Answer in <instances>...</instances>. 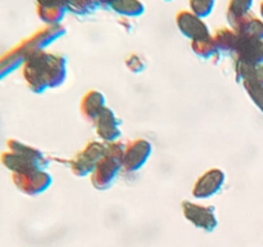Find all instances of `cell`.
Returning <instances> with one entry per match:
<instances>
[{"instance_id": "3", "label": "cell", "mask_w": 263, "mask_h": 247, "mask_svg": "<svg viewBox=\"0 0 263 247\" xmlns=\"http://www.w3.org/2000/svg\"><path fill=\"white\" fill-rule=\"evenodd\" d=\"M125 144L120 142L105 143V151L92 174L90 175L91 185L98 190H107L117 179L118 172L122 169V157Z\"/></svg>"}, {"instance_id": "15", "label": "cell", "mask_w": 263, "mask_h": 247, "mask_svg": "<svg viewBox=\"0 0 263 247\" xmlns=\"http://www.w3.org/2000/svg\"><path fill=\"white\" fill-rule=\"evenodd\" d=\"M105 107V97L99 90H89L80 102V112L82 117L91 123Z\"/></svg>"}, {"instance_id": "17", "label": "cell", "mask_w": 263, "mask_h": 247, "mask_svg": "<svg viewBox=\"0 0 263 247\" xmlns=\"http://www.w3.org/2000/svg\"><path fill=\"white\" fill-rule=\"evenodd\" d=\"M116 14L125 18L140 17L145 12V5L141 0H116L109 7Z\"/></svg>"}, {"instance_id": "18", "label": "cell", "mask_w": 263, "mask_h": 247, "mask_svg": "<svg viewBox=\"0 0 263 247\" xmlns=\"http://www.w3.org/2000/svg\"><path fill=\"white\" fill-rule=\"evenodd\" d=\"M216 44L218 46V50L226 54H234L235 46L238 44L239 36L231 27H220L212 33Z\"/></svg>"}, {"instance_id": "6", "label": "cell", "mask_w": 263, "mask_h": 247, "mask_svg": "<svg viewBox=\"0 0 263 247\" xmlns=\"http://www.w3.org/2000/svg\"><path fill=\"white\" fill-rule=\"evenodd\" d=\"M181 207L185 219L192 223L195 228L207 232V233H211L217 228V216H216L215 207L212 206L184 201L181 203Z\"/></svg>"}, {"instance_id": "16", "label": "cell", "mask_w": 263, "mask_h": 247, "mask_svg": "<svg viewBox=\"0 0 263 247\" xmlns=\"http://www.w3.org/2000/svg\"><path fill=\"white\" fill-rule=\"evenodd\" d=\"M67 12V7L61 4H36V14L44 26L62 25Z\"/></svg>"}, {"instance_id": "19", "label": "cell", "mask_w": 263, "mask_h": 247, "mask_svg": "<svg viewBox=\"0 0 263 247\" xmlns=\"http://www.w3.org/2000/svg\"><path fill=\"white\" fill-rule=\"evenodd\" d=\"M190 48L195 56L202 59H211L220 53L212 33L210 36H205V38L190 41Z\"/></svg>"}, {"instance_id": "20", "label": "cell", "mask_w": 263, "mask_h": 247, "mask_svg": "<svg viewBox=\"0 0 263 247\" xmlns=\"http://www.w3.org/2000/svg\"><path fill=\"white\" fill-rule=\"evenodd\" d=\"M235 75L238 81H253L263 86V64L253 66L235 62Z\"/></svg>"}, {"instance_id": "23", "label": "cell", "mask_w": 263, "mask_h": 247, "mask_svg": "<svg viewBox=\"0 0 263 247\" xmlns=\"http://www.w3.org/2000/svg\"><path fill=\"white\" fill-rule=\"evenodd\" d=\"M244 90L247 92L248 97L254 103L257 108L263 113V86L253 81H243Z\"/></svg>"}, {"instance_id": "5", "label": "cell", "mask_w": 263, "mask_h": 247, "mask_svg": "<svg viewBox=\"0 0 263 247\" xmlns=\"http://www.w3.org/2000/svg\"><path fill=\"white\" fill-rule=\"evenodd\" d=\"M12 182L21 193L35 197L48 190L53 179L46 170H31L20 174H12Z\"/></svg>"}, {"instance_id": "1", "label": "cell", "mask_w": 263, "mask_h": 247, "mask_svg": "<svg viewBox=\"0 0 263 247\" xmlns=\"http://www.w3.org/2000/svg\"><path fill=\"white\" fill-rule=\"evenodd\" d=\"M20 71L28 89L35 94H41L66 81L67 61L61 54L46 49L35 50L26 57Z\"/></svg>"}, {"instance_id": "7", "label": "cell", "mask_w": 263, "mask_h": 247, "mask_svg": "<svg viewBox=\"0 0 263 247\" xmlns=\"http://www.w3.org/2000/svg\"><path fill=\"white\" fill-rule=\"evenodd\" d=\"M226 175L221 169L213 167L203 172L194 183L192 195L198 200H208L217 195L225 184Z\"/></svg>"}, {"instance_id": "2", "label": "cell", "mask_w": 263, "mask_h": 247, "mask_svg": "<svg viewBox=\"0 0 263 247\" xmlns=\"http://www.w3.org/2000/svg\"><path fill=\"white\" fill-rule=\"evenodd\" d=\"M0 162L12 174L46 170L49 162L43 152L18 139H8L7 148L0 154Z\"/></svg>"}, {"instance_id": "12", "label": "cell", "mask_w": 263, "mask_h": 247, "mask_svg": "<svg viewBox=\"0 0 263 247\" xmlns=\"http://www.w3.org/2000/svg\"><path fill=\"white\" fill-rule=\"evenodd\" d=\"M233 56L235 62L253 64V66L263 64V40L239 36Z\"/></svg>"}, {"instance_id": "22", "label": "cell", "mask_w": 263, "mask_h": 247, "mask_svg": "<svg viewBox=\"0 0 263 247\" xmlns=\"http://www.w3.org/2000/svg\"><path fill=\"white\" fill-rule=\"evenodd\" d=\"M252 5H253V0H229L228 12H226L228 22L251 13Z\"/></svg>"}, {"instance_id": "4", "label": "cell", "mask_w": 263, "mask_h": 247, "mask_svg": "<svg viewBox=\"0 0 263 247\" xmlns=\"http://www.w3.org/2000/svg\"><path fill=\"white\" fill-rule=\"evenodd\" d=\"M105 151V143L103 142H89L81 151L74 154L69 161V169L77 178H85L92 174L98 162Z\"/></svg>"}, {"instance_id": "8", "label": "cell", "mask_w": 263, "mask_h": 247, "mask_svg": "<svg viewBox=\"0 0 263 247\" xmlns=\"http://www.w3.org/2000/svg\"><path fill=\"white\" fill-rule=\"evenodd\" d=\"M152 154V144L146 139H135L125 146L122 169L127 172L140 170L148 162Z\"/></svg>"}, {"instance_id": "24", "label": "cell", "mask_w": 263, "mask_h": 247, "mask_svg": "<svg viewBox=\"0 0 263 247\" xmlns=\"http://www.w3.org/2000/svg\"><path fill=\"white\" fill-rule=\"evenodd\" d=\"M216 0H189V10L202 18H207L213 12Z\"/></svg>"}, {"instance_id": "26", "label": "cell", "mask_w": 263, "mask_h": 247, "mask_svg": "<svg viewBox=\"0 0 263 247\" xmlns=\"http://www.w3.org/2000/svg\"><path fill=\"white\" fill-rule=\"evenodd\" d=\"M98 2H99L100 7H103V8H109L110 5H112L113 3L116 2V0H98Z\"/></svg>"}, {"instance_id": "21", "label": "cell", "mask_w": 263, "mask_h": 247, "mask_svg": "<svg viewBox=\"0 0 263 247\" xmlns=\"http://www.w3.org/2000/svg\"><path fill=\"white\" fill-rule=\"evenodd\" d=\"M98 8H100L98 0H71L67 5L68 12H71L74 15H80V17L91 14Z\"/></svg>"}, {"instance_id": "28", "label": "cell", "mask_w": 263, "mask_h": 247, "mask_svg": "<svg viewBox=\"0 0 263 247\" xmlns=\"http://www.w3.org/2000/svg\"><path fill=\"white\" fill-rule=\"evenodd\" d=\"M164 2H174V0H164Z\"/></svg>"}, {"instance_id": "25", "label": "cell", "mask_w": 263, "mask_h": 247, "mask_svg": "<svg viewBox=\"0 0 263 247\" xmlns=\"http://www.w3.org/2000/svg\"><path fill=\"white\" fill-rule=\"evenodd\" d=\"M125 64L128 71L134 72V74H140L145 68V62H144L143 57L136 53L128 54L125 59Z\"/></svg>"}, {"instance_id": "11", "label": "cell", "mask_w": 263, "mask_h": 247, "mask_svg": "<svg viewBox=\"0 0 263 247\" xmlns=\"http://www.w3.org/2000/svg\"><path fill=\"white\" fill-rule=\"evenodd\" d=\"M92 125H94L98 138L103 143L118 142V138L121 136V122L117 118V116L115 115L112 108L105 107L99 113V116L95 118Z\"/></svg>"}, {"instance_id": "27", "label": "cell", "mask_w": 263, "mask_h": 247, "mask_svg": "<svg viewBox=\"0 0 263 247\" xmlns=\"http://www.w3.org/2000/svg\"><path fill=\"white\" fill-rule=\"evenodd\" d=\"M259 14H261V20L263 21V2L259 4Z\"/></svg>"}, {"instance_id": "9", "label": "cell", "mask_w": 263, "mask_h": 247, "mask_svg": "<svg viewBox=\"0 0 263 247\" xmlns=\"http://www.w3.org/2000/svg\"><path fill=\"white\" fill-rule=\"evenodd\" d=\"M175 23L180 33L190 41L211 35V30L204 18L194 14L190 10H180L175 17Z\"/></svg>"}, {"instance_id": "14", "label": "cell", "mask_w": 263, "mask_h": 247, "mask_svg": "<svg viewBox=\"0 0 263 247\" xmlns=\"http://www.w3.org/2000/svg\"><path fill=\"white\" fill-rule=\"evenodd\" d=\"M66 33V28L62 25L59 26H44V27L39 28L33 33H31L26 40L30 44L32 51L35 50H43L46 49L49 45L58 40L59 38Z\"/></svg>"}, {"instance_id": "10", "label": "cell", "mask_w": 263, "mask_h": 247, "mask_svg": "<svg viewBox=\"0 0 263 247\" xmlns=\"http://www.w3.org/2000/svg\"><path fill=\"white\" fill-rule=\"evenodd\" d=\"M32 51L30 44L26 39H23L20 44L4 51L0 56V82L7 79L9 75L21 69L26 57Z\"/></svg>"}, {"instance_id": "13", "label": "cell", "mask_w": 263, "mask_h": 247, "mask_svg": "<svg viewBox=\"0 0 263 247\" xmlns=\"http://www.w3.org/2000/svg\"><path fill=\"white\" fill-rule=\"evenodd\" d=\"M229 27L233 28L241 38L261 39L263 40V21L252 13L229 21Z\"/></svg>"}]
</instances>
